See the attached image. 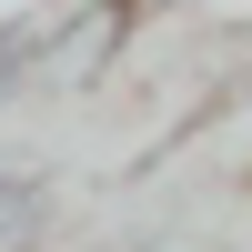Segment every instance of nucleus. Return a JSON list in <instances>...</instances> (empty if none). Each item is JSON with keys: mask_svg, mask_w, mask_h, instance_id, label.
I'll list each match as a JSON object with an SVG mask.
<instances>
[{"mask_svg": "<svg viewBox=\"0 0 252 252\" xmlns=\"http://www.w3.org/2000/svg\"><path fill=\"white\" fill-rule=\"evenodd\" d=\"M31 71H40V31H31V20H0V101H10Z\"/></svg>", "mask_w": 252, "mask_h": 252, "instance_id": "7ed1b4c3", "label": "nucleus"}, {"mask_svg": "<svg viewBox=\"0 0 252 252\" xmlns=\"http://www.w3.org/2000/svg\"><path fill=\"white\" fill-rule=\"evenodd\" d=\"M51 232V182L40 172H0V252H31Z\"/></svg>", "mask_w": 252, "mask_h": 252, "instance_id": "f03ea898", "label": "nucleus"}, {"mask_svg": "<svg viewBox=\"0 0 252 252\" xmlns=\"http://www.w3.org/2000/svg\"><path fill=\"white\" fill-rule=\"evenodd\" d=\"M111 40H121V10H111V0H101L91 20H71V31H51V51H40V71H51V81H91Z\"/></svg>", "mask_w": 252, "mask_h": 252, "instance_id": "f257e3e1", "label": "nucleus"}]
</instances>
